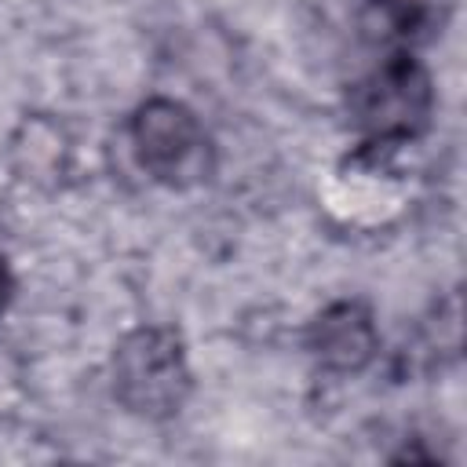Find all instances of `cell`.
I'll list each match as a JSON object with an SVG mask.
<instances>
[{
  "instance_id": "cell-1",
  "label": "cell",
  "mask_w": 467,
  "mask_h": 467,
  "mask_svg": "<svg viewBox=\"0 0 467 467\" xmlns=\"http://www.w3.org/2000/svg\"><path fill=\"white\" fill-rule=\"evenodd\" d=\"M113 394L117 401L142 420L175 416L193 387L186 347L179 332L146 325L128 332L113 350Z\"/></svg>"
},
{
  "instance_id": "cell-2",
  "label": "cell",
  "mask_w": 467,
  "mask_h": 467,
  "mask_svg": "<svg viewBox=\"0 0 467 467\" xmlns=\"http://www.w3.org/2000/svg\"><path fill=\"white\" fill-rule=\"evenodd\" d=\"M128 135L139 168L161 186L186 190L212 171V139L193 109L175 99H146L135 109Z\"/></svg>"
},
{
  "instance_id": "cell-3",
  "label": "cell",
  "mask_w": 467,
  "mask_h": 467,
  "mask_svg": "<svg viewBox=\"0 0 467 467\" xmlns=\"http://www.w3.org/2000/svg\"><path fill=\"white\" fill-rule=\"evenodd\" d=\"M434 106V88L427 69L412 55L383 58L350 99V117L372 146H401L416 139Z\"/></svg>"
},
{
  "instance_id": "cell-4",
  "label": "cell",
  "mask_w": 467,
  "mask_h": 467,
  "mask_svg": "<svg viewBox=\"0 0 467 467\" xmlns=\"http://www.w3.org/2000/svg\"><path fill=\"white\" fill-rule=\"evenodd\" d=\"M306 347L328 372H361L379 350V328L365 303L343 299L310 321Z\"/></svg>"
},
{
  "instance_id": "cell-5",
  "label": "cell",
  "mask_w": 467,
  "mask_h": 467,
  "mask_svg": "<svg viewBox=\"0 0 467 467\" xmlns=\"http://www.w3.org/2000/svg\"><path fill=\"white\" fill-rule=\"evenodd\" d=\"M11 164L18 179L33 186H51L69 168V139L47 117H29L11 139Z\"/></svg>"
},
{
  "instance_id": "cell-6",
  "label": "cell",
  "mask_w": 467,
  "mask_h": 467,
  "mask_svg": "<svg viewBox=\"0 0 467 467\" xmlns=\"http://www.w3.org/2000/svg\"><path fill=\"white\" fill-rule=\"evenodd\" d=\"M7 296H11V277H7V266H4V259H0V314H4V306H7Z\"/></svg>"
}]
</instances>
